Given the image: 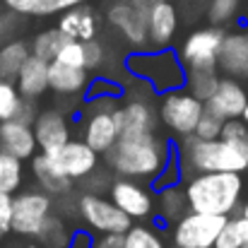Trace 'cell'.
<instances>
[{
  "label": "cell",
  "mask_w": 248,
  "mask_h": 248,
  "mask_svg": "<svg viewBox=\"0 0 248 248\" xmlns=\"http://www.w3.org/2000/svg\"><path fill=\"white\" fill-rule=\"evenodd\" d=\"M108 198L130 219H147L155 215V195H152V190H147L142 186V181L118 176L108 186Z\"/></svg>",
  "instance_id": "obj_10"
},
{
  "label": "cell",
  "mask_w": 248,
  "mask_h": 248,
  "mask_svg": "<svg viewBox=\"0 0 248 248\" xmlns=\"http://www.w3.org/2000/svg\"><path fill=\"white\" fill-rule=\"evenodd\" d=\"M36 104H34V99H22V104H19V108H17V113H15V118L17 121H22V123H34V118H36Z\"/></svg>",
  "instance_id": "obj_46"
},
{
  "label": "cell",
  "mask_w": 248,
  "mask_h": 248,
  "mask_svg": "<svg viewBox=\"0 0 248 248\" xmlns=\"http://www.w3.org/2000/svg\"><path fill=\"white\" fill-rule=\"evenodd\" d=\"M39 145L34 138V128L29 123H22L17 118L0 121V152L15 155L17 159H31L36 155Z\"/></svg>",
  "instance_id": "obj_18"
},
{
  "label": "cell",
  "mask_w": 248,
  "mask_h": 248,
  "mask_svg": "<svg viewBox=\"0 0 248 248\" xmlns=\"http://www.w3.org/2000/svg\"><path fill=\"white\" fill-rule=\"evenodd\" d=\"M116 121L121 128V135H140V133H152L159 125L157 106H152L142 96H133L118 104L116 108Z\"/></svg>",
  "instance_id": "obj_14"
},
{
  "label": "cell",
  "mask_w": 248,
  "mask_h": 248,
  "mask_svg": "<svg viewBox=\"0 0 248 248\" xmlns=\"http://www.w3.org/2000/svg\"><path fill=\"white\" fill-rule=\"evenodd\" d=\"M89 84V70L65 65L61 61L48 63V89H53L58 96H80Z\"/></svg>",
  "instance_id": "obj_21"
},
{
  "label": "cell",
  "mask_w": 248,
  "mask_h": 248,
  "mask_svg": "<svg viewBox=\"0 0 248 248\" xmlns=\"http://www.w3.org/2000/svg\"><path fill=\"white\" fill-rule=\"evenodd\" d=\"M219 70H186V89L200 101H207L219 82Z\"/></svg>",
  "instance_id": "obj_29"
},
{
  "label": "cell",
  "mask_w": 248,
  "mask_h": 248,
  "mask_svg": "<svg viewBox=\"0 0 248 248\" xmlns=\"http://www.w3.org/2000/svg\"><path fill=\"white\" fill-rule=\"evenodd\" d=\"M36 239H39L41 244H46L48 248H65L68 241H70V232H68V227H65V222H63L61 217L48 215V217L44 219V224L39 227Z\"/></svg>",
  "instance_id": "obj_30"
},
{
  "label": "cell",
  "mask_w": 248,
  "mask_h": 248,
  "mask_svg": "<svg viewBox=\"0 0 248 248\" xmlns=\"http://www.w3.org/2000/svg\"><path fill=\"white\" fill-rule=\"evenodd\" d=\"M178 166L183 178L193 176V173H202V171H246V159L222 138L215 140H200L195 135L181 138L178 150Z\"/></svg>",
  "instance_id": "obj_4"
},
{
  "label": "cell",
  "mask_w": 248,
  "mask_h": 248,
  "mask_svg": "<svg viewBox=\"0 0 248 248\" xmlns=\"http://www.w3.org/2000/svg\"><path fill=\"white\" fill-rule=\"evenodd\" d=\"M224 215H207L188 210L173 222V246L176 248H215V241L224 227Z\"/></svg>",
  "instance_id": "obj_6"
},
{
  "label": "cell",
  "mask_w": 248,
  "mask_h": 248,
  "mask_svg": "<svg viewBox=\"0 0 248 248\" xmlns=\"http://www.w3.org/2000/svg\"><path fill=\"white\" fill-rule=\"evenodd\" d=\"M125 248H166L164 239L145 224H130V229L123 234Z\"/></svg>",
  "instance_id": "obj_33"
},
{
  "label": "cell",
  "mask_w": 248,
  "mask_h": 248,
  "mask_svg": "<svg viewBox=\"0 0 248 248\" xmlns=\"http://www.w3.org/2000/svg\"><path fill=\"white\" fill-rule=\"evenodd\" d=\"M246 104H248V94L246 89L241 87V82L236 78L222 75L219 82H217V89L205 101V108L212 111L215 116H219L222 121H232V118H241Z\"/></svg>",
  "instance_id": "obj_15"
},
{
  "label": "cell",
  "mask_w": 248,
  "mask_h": 248,
  "mask_svg": "<svg viewBox=\"0 0 248 248\" xmlns=\"http://www.w3.org/2000/svg\"><path fill=\"white\" fill-rule=\"evenodd\" d=\"M58 29H61L68 39H75V41H89V39H94L96 31H99L96 12H94L87 2L75 5V7L61 12Z\"/></svg>",
  "instance_id": "obj_23"
},
{
  "label": "cell",
  "mask_w": 248,
  "mask_h": 248,
  "mask_svg": "<svg viewBox=\"0 0 248 248\" xmlns=\"http://www.w3.org/2000/svg\"><path fill=\"white\" fill-rule=\"evenodd\" d=\"M241 2L244 0H207V7H205L207 24L227 29L229 24H234L239 19Z\"/></svg>",
  "instance_id": "obj_28"
},
{
  "label": "cell",
  "mask_w": 248,
  "mask_h": 248,
  "mask_svg": "<svg viewBox=\"0 0 248 248\" xmlns=\"http://www.w3.org/2000/svg\"><path fill=\"white\" fill-rule=\"evenodd\" d=\"M183 193L188 210L207 215H234L244 202V176L241 171H202L183 178Z\"/></svg>",
  "instance_id": "obj_2"
},
{
  "label": "cell",
  "mask_w": 248,
  "mask_h": 248,
  "mask_svg": "<svg viewBox=\"0 0 248 248\" xmlns=\"http://www.w3.org/2000/svg\"><path fill=\"white\" fill-rule=\"evenodd\" d=\"M241 118H244V121L248 123V104H246V108H244V113H241Z\"/></svg>",
  "instance_id": "obj_50"
},
{
  "label": "cell",
  "mask_w": 248,
  "mask_h": 248,
  "mask_svg": "<svg viewBox=\"0 0 248 248\" xmlns=\"http://www.w3.org/2000/svg\"><path fill=\"white\" fill-rule=\"evenodd\" d=\"M53 200L46 190L31 188L12 195V232L19 236H36L44 219L51 215Z\"/></svg>",
  "instance_id": "obj_9"
},
{
  "label": "cell",
  "mask_w": 248,
  "mask_h": 248,
  "mask_svg": "<svg viewBox=\"0 0 248 248\" xmlns=\"http://www.w3.org/2000/svg\"><path fill=\"white\" fill-rule=\"evenodd\" d=\"M178 29V10L173 2L162 0L147 10V39L155 48L171 46Z\"/></svg>",
  "instance_id": "obj_19"
},
{
  "label": "cell",
  "mask_w": 248,
  "mask_h": 248,
  "mask_svg": "<svg viewBox=\"0 0 248 248\" xmlns=\"http://www.w3.org/2000/svg\"><path fill=\"white\" fill-rule=\"evenodd\" d=\"M173 248H176V246H173Z\"/></svg>",
  "instance_id": "obj_53"
},
{
  "label": "cell",
  "mask_w": 248,
  "mask_h": 248,
  "mask_svg": "<svg viewBox=\"0 0 248 248\" xmlns=\"http://www.w3.org/2000/svg\"><path fill=\"white\" fill-rule=\"evenodd\" d=\"M82 48H84V70H99L106 61V48L104 44L94 36L89 41H82Z\"/></svg>",
  "instance_id": "obj_38"
},
{
  "label": "cell",
  "mask_w": 248,
  "mask_h": 248,
  "mask_svg": "<svg viewBox=\"0 0 248 248\" xmlns=\"http://www.w3.org/2000/svg\"><path fill=\"white\" fill-rule=\"evenodd\" d=\"M246 39H248V31H246Z\"/></svg>",
  "instance_id": "obj_52"
},
{
  "label": "cell",
  "mask_w": 248,
  "mask_h": 248,
  "mask_svg": "<svg viewBox=\"0 0 248 248\" xmlns=\"http://www.w3.org/2000/svg\"><path fill=\"white\" fill-rule=\"evenodd\" d=\"M171 152H173V145L162 140L157 130H152V133H140V135H121L104 157L113 173L123 178L152 183L166 166Z\"/></svg>",
  "instance_id": "obj_1"
},
{
  "label": "cell",
  "mask_w": 248,
  "mask_h": 248,
  "mask_svg": "<svg viewBox=\"0 0 248 248\" xmlns=\"http://www.w3.org/2000/svg\"><path fill=\"white\" fill-rule=\"evenodd\" d=\"M31 48L24 39H10L0 46V78L15 82L19 68L24 65V61L29 58Z\"/></svg>",
  "instance_id": "obj_25"
},
{
  "label": "cell",
  "mask_w": 248,
  "mask_h": 248,
  "mask_svg": "<svg viewBox=\"0 0 248 248\" xmlns=\"http://www.w3.org/2000/svg\"><path fill=\"white\" fill-rule=\"evenodd\" d=\"M227 29L222 27H200L186 36L181 44L178 58L186 70H217V51Z\"/></svg>",
  "instance_id": "obj_8"
},
{
  "label": "cell",
  "mask_w": 248,
  "mask_h": 248,
  "mask_svg": "<svg viewBox=\"0 0 248 248\" xmlns=\"http://www.w3.org/2000/svg\"><path fill=\"white\" fill-rule=\"evenodd\" d=\"M65 248H94V236L89 229H78L70 234V241Z\"/></svg>",
  "instance_id": "obj_45"
},
{
  "label": "cell",
  "mask_w": 248,
  "mask_h": 248,
  "mask_svg": "<svg viewBox=\"0 0 248 248\" xmlns=\"http://www.w3.org/2000/svg\"><path fill=\"white\" fill-rule=\"evenodd\" d=\"M215 248H248V217L244 212H234L227 217Z\"/></svg>",
  "instance_id": "obj_26"
},
{
  "label": "cell",
  "mask_w": 248,
  "mask_h": 248,
  "mask_svg": "<svg viewBox=\"0 0 248 248\" xmlns=\"http://www.w3.org/2000/svg\"><path fill=\"white\" fill-rule=\"evenodd\" d=\"M99 96H116L123 99V87L108 78H94L84 89V99H99Z\"/></svg>",
  "instance_id": "obj_36"
},
{
  "label": "cell",
  "mask_w": 248,
  "mask_h": 248,
  "mask_svg": "<svg viewBox=\"0 0 248 248\" xmlns=\"http://www.w3.org/2000/svg\"><path fill=\"white\" fill-rule=\"evenodd\" d=\"M246 15H248V2H246Z\"/></svg>",
  "instance_id": "obj_51"
},
{
  "label": "cell",
  "mask_w": 248,
  "mask_h": 248,
  "mask_svg": "<svg viewBox=\"0 0 248 248\" xmlns=\"http://www.w3.org/2000/svg\"><path fill=\"white\" fill-rule=\"evenodd\" d=\"M106 19L116 31H121V36L135 51L145 48L150 44V39H147V12L135 7L130 0H116L106 10Z\"/></svg>",
  "instance_id": "obj_11"
},
{
  "label": "cell",
  "mask_w": 248,
  "mask_h": 248,
  "mask_svg": "<svg viewBox=\"0 0 248 248\" xmlns=\"http://www.w3.org/2000/svg\"><path fill=\"white\" fill-rule=\"evenodd\" d=\"M123 65L133 78L145 82L155 94L186 87V68L178 58V51H171V46L157 51H130Z\"/></svg>",
  "instance_id": "obj_3"
},
{
  "label": "cell",
  "mask_w": 248,
  "mask_h": 248,
  "mask_svg": "<svg viewBox=\"0 0 248 248\" xmlns=\"http://www.w3.org/2000/svg\"><path fill=\"white\" fill-rule=\"evenodd\" d=\"M188 212V200H186V193L183 188L178 186H169L157 190V198H155V215L159 222H169L173 224L178 217H183Z\"/></svg>",
  "instance_id": "obj_24"
},
{
  "label": "cell",
  "mask_w": 248,
  "mask_h": 248,
  "mask_svg": "<svg viewBox=\"0 0 248 248\" xmlns=\"http://www.w3.org/2000/svg\"><path fill=\"white\" fill-rule=\"evenodd\" d=\"M94 248H125V239L123 234H101L94 239Z\"/></svg>",
  "instance_id": "obj_47"
},
{
  "label": "cell",
  "mask_w": 248,
  "mask_h": 248,
  "mask_svg": "<svg viewBox=\"0 0 248 248\" xmlns=\"http://www.w3.org/2000/svg\"><path fill=\"white\" fill-rule=\"evenodd\" d=\"M202 108H205V101H200L195 94H190L186 87H181V89L162 94L159 106H157V116L166 130L181 140V138L193 135Z\"/></svg>",
  "instance_id": "obj_5"
},
{
  "label": "cell",
  "mask_w": 248,
  "mask_h": 248,
  "mask_svg": "<svg viewBox=\"0 0 248 248\" xmlns=\"http://www.w3.org/2000/svg\"><path fill=\"white\" fill-rule=\"evenodd\" d=\"M12 232V193L0 190V239Z\"/></svg>",
  "instance_id": "obj_42"
},
{
  "label": "cell",
  "mask_w": 248,
  "mask_h": 248,
  "mask_svg": "<svg viewBox=\"0 0 248 248\" xmlns=\"http://www.w3.org/2000/svg\"><path fill=\"white\" fill-rule=\"evenodd\" d=\"M53 157L73 181H82L84 176H89L94 169H99V152H94L84 140H73L70 138Z\"/></svg>",
  "instance_id": "obj_17"
},
{
  "label": "cell",
  "mask_w": 248,
  "mask_h": 248,
  "mask_svg": "<svg viewBox=\"0 0 248 248\" xmlns=\"http://www.w3.org/2000/svg\"><path fill=\"white\" fill-rule=\"evenodd\" d=\"M108 186H111L108 176H106V173H101L99 169H94L89 176H84V178H82L84 193H96V195H104V193H108Z\"/></svg>",
  "instance_id": "obj_40"
},
{
  "label": "cell",
  "mask_w": 248,
  "mask_h": 248,
  "mask_svg": "<svg viewBox=\"0 0 248 248\" xmlns=\"http://www.w3.org/2000/svg\"><path fill=\"white\" fill-rule=\"evenodd\" d=\"M31 173H34V181L39 183V188L46 190L48 195H65L73 188V178L61 169L53 155L36 152L31 157Z\"/></svg>",
  "instance_id": "obj_20"
},
{
  "label": "cell",
  "mask_w": 248,
  "mask_h": 248,
  "mask_svg": "<svg viewBox=\"0 0 248 248\" xmlns=\"http://www.w3.org/2000/svg\"><path fill=\"white\" fill-rule=\"evenodd\" d=\"M34 138H36V145L41 152L46 155H56L70 138H73V130H70V121L63 111L58 108H46V111H39L34 123Z\"/></svg>",
  "instance_id": "obj_13"
},
{
  "label": "cell",
  "mask_w": 248,
  "mask_h": 248,
  "mask_svg": "<svg viewBox=\"0 0 248 248\" xmlns=\"http://www.w3.org/2000/svg\"><path fill=\"white\" fill-rule=\"evenodd\" d=\"M65 41H68V36H65L58 27H48V29L39 31V34L31 39L29 48H31L34 56H39V58H44V61L51 63V61L58 56V51L63 48Z\"/></svg>",
  "instance_id": "obj_27"
},
{
  "label": "cell",
  "mask_w": 248,
  "mask_h": 248,
  "mask_svg": "<svg viewBox=\"0 0 248 248\" xmlns=\"http://www.w3.org/2000/svg\"><path fill=\"white\" fill-rule=\"evenodd\" d=\"M2 5L7 10L17 12L19 17H31V15H39L41 0H2Z\"/></svg>",
  "instance_id": "obj_44"
},
{
  "label": "cell",
  "mask_w": 248,
  "mask_h": 248,
  "mask_svg": "<svg viewBox=\"0 0 248 248\" xmlns=\"http://www.w3.org/2000/svg\"><path fill=\"white\" fill-rule=\"evenodd\" d=\"M15 87L19 89V94L24 99H39L48 92V61L29 53V58L24 61V65L19 68Z\"/></svg>",
  "instance_id": "obj_22"
},
{
  "label": "cell",
  "mask_w": 248,
  "mask_h": 248,
  "mask_svg": "<svg viewBox=\"0 0 248 248\" xmlns=\"http://www.w3.org/2000/svg\"><path fill=\"white\" fill-rule=\"evenodd\" d=\"M183 181V173H181V166H178V157H176V150L171 152L166 166L159 171V176L152 181V188L155 190H162V188H169V186H181Z\"/></svg>",
  "instance_id": "obj_37"
},
{
  "label": "cell",
  "mask_w": 248,
  "mask_h": 248,
  "mask_svg": "<svg viewBox=\"0 0 248 248\" xmlns=\"http://www.w3.org/2000/svg\"><path fill=\"white\" fill-rule=\"evenodd\" d=\"M53 61H61V63H65V65H75V68H84V48H82V41L68 39Z\"/></svg>",
  "instance_id": "obj_39"
},
{
  "label": "cell",
  "mask_w": 248,
  "mask_h": 248,
  "mask_svg": "<svg viewBox=\"0 0 248 248\" xmlns=\"http://www.w3.org/2000/svg\"><path fill=\"white\" fill-rule=\"evenodd\" d=\"M19 27V15L7 10V12H0V46L10 39H15V31Z\"/></svg>",
  "instance_id": "obj_41"
},
{
  "label": "cell",
  "mask_w": 248,
  "mask_h": 248,
  "mask_svg": "<svg viewBox=\"0 0 248 248\" xmlns=\"http://www.w3.org/2000/svg\"><path fill=\"white\" fill-rule=\"evenodd\" d=\"M219 138L224 142H229L248 164V123L244 118H232V121H224L222 125V133Z\"/></svg>",
  "instance_id": "obj_32"
},
{
  "label": "cell",
  "mask_w": 248,
  "mask_h": 248,
  "mask_svg": "<svg viewBox=\"0 0 248 248\" xmlns=\"http://www.w3.org/2000/svg\"><path fill=\"white\" fill-rule=\"evenodd\" d=\"M78 212L82 222L96 234H125L133 224V219L111 202V198L96 195V193H84L78 200Z\"/></svg>",
  "instance_id": "obj_7"
},
{
  "label": "cell",
  "mask_w": 248,
  "mask_h": 248,
  "mask_svg": "<svg viewBox=\"0 0 248 248\" xmlns=\"http://www.w3.org/2000/svg\"><path fill=\"white\" fill-rule=\"evenodd\" d=\"M217 70L229 78H248V39L246 31H227L217 51Z\"/></svg>",
  "instance_id": "obj_16"
},
{
  "label": "cell",
  "mask_w": 248,
  "mask_h": 248,
  "mask_svg": "<svg viewBox=\"0 0 248 248\" xmlns=\"http://www.w3.org/2000/svg\"><path fill=\"white\" fill-rule=\"evenodd\" d=\"M22 178H24L22 159H17L15 155L0 152V190L15 195L22 186Z\"/></svg>",
  "instance_id": "obj_31"
},
{
  "label": "cell",
  "mask_w": 248,
  "mask_h": 248,
  "mask_svg": "<svg viewBox=\"0 0 248 248\" xmlns=\"http://www.w3.org/2000/svg\"><path fill=\"white\" fill-rule=\"evenodd\" d=\"M22 99H24V96L19 94V89L15 87V82L0 78V121L15 118V113H17Z\"/></svg>",
  "instance_id": "obj_34"
},
{
  "label": "cell",
  "mask_w": 248,
  "mask_h": 248,
  "mask_svg": "<svg viewBox=\"0 0 248 248\" xmlns=\"http://www.w3.org/2000/svg\"><path fill=\"white\" fill-rule=\"evenodd\" d=\"M239 212H244V215L248 217V195H246V200L241 202V210H239Z\"/></svg>",
  "instance_id": "obj_49"
},
{
  "label": "cell",
  "mask_w": 248,
  "mask_h": 248,
  "mask_svg": "<svg viewBox=\"0 0 248 248\" xmlns=\"http://www.w3.org/2000/svg\"><path fill=\"white\" fill-rule=\"evenodd\" d=\"M222 125H224V121H222L219 116H215L212 111L202 108V113H200V118H198V125H195L193 135L200 138V140H215V138H219Z\"/></svg>",
  "instance_id": "obj_35"
},
{
  "label": "cell",
  "mask_w": 248,
  "mask_h": 248,
  "mask_svg": "<svg viewBox=\"0 0 248 248\" xmlns=\"http://www.w3.org/2000/svg\"><path fill=\"white\" fill-rule=\"evenodd\" d=\"M130 2H133L135 7H140V10H145V12H147L152 5H157V2H162V0H130Z\"/></svg>",
  "instance_id": "obj_48"
},
{
  "label": "cell",
  "mask_w": 248,
  "mask_h": 248,
  "mask_svg": "<svg viewBox=\"0 0 248 248\" xmlns=\"http://www.w3.org/2000/svg\"><path fill=\"white\" fill-rule=\"evenodd\" d=\"M121 138V128L116 121V108L113 111H101V108H89L82 111V140L99 155H106L116 140Z\"/></svg>",
  "instance_id": "obj_12"
},
{
  "label": "cell",
  "mask_w": 248,
  "mask_h": 248,
  "mask_svg": "<svg viewBox=\"0 0 248 248\" xmlns=\"http://www.w3.org/2000/svg\"><path fill=\"white\" fill-rule=\"evenodd\" d=\"M87 0H41V7H39V15L36 17H48V15H61L75 5H82Z\"/></svg>",
  "instance_id": "obj_43"
}]
</instances>
